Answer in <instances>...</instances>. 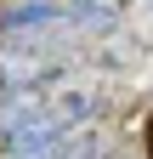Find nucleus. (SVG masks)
I'll return each mask as SVG.
<instances>
[{
    "label": "nucleus",
    "mask_w": 153,
    "mask_h": 159,
    "mask_svg": "<svg viewBox=\"0 0 153 159\" xmlns=\"http://www.w3.org/2000/svg\"><path fill=\"white\" fill-rule=\"evenodd\" d=\"M147 159H153V119H147Z\"/></svg>",
    "instance_id": "1"
}]
</instances>
